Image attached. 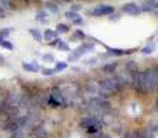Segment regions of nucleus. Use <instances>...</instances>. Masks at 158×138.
<instances>
[{
  "mask_svg": "<svg viewBox=\"0 0 158 138\" xmlns=\"http://www.w3.org/2000/svg\"><path fill=\"white\" fill-rule=\"evenodd\" d=\"M29 33L33 36V39L38 41H42V33L38 29H29Z\"/></svg>",
  "mask_w": 158,
  "mask_h": 138,
  "instance_id": "obj_16",
  "label": "nucleus"
},
{
  "mask_svg": "<svg viewBox=\"0 0 158 138\" xmlns=\"http://www.w3.org/2000/svg\"><path fill=\"white\" fill-rule=\"evenodd\" d=\"M79 10H81V6H79V4H74L71 7V11H75V13H78Z\"/></svg>",
  "mask_w": 158,
  "mask_h": 138,
  "instance_id": "obj_29",
  "label": "nucleus"
},
{
  "mask_svg": "<svg viewBox=\"0 0 158 138\" xmlns=\"http://www.w3.org/2000/svg\"><path fill=\"white\" fill-rule=\"evenodd\" d=\"M22 98L19 94H15V93H10L7 95V100H6V104L10 106H14V108H18V105H21Z\"/></svg>",
  "mask_w": 158,
  "mask_h": 138,
  "instance_id": "obj_5",
  "label": "nucleus"
},
{
  "mask_svg": "<svg viewBox=\"0 0 158 138\" xmlns=\"http://www.w3.org/2000/svg\"><path fill=\"white\" fill-rule=\"evenodd\" d=\"M3 17H4V11L0 8V18H3Z\"/></svg>",
  "mask_w": 158,
  "mask_h": 138,
  "instance_id": "obj_33",
  "label": "nucleus"
},
{
  "mask_svg": "<svg viewBox=\"0 0 158 138\" xmlns=\"http://www.w3.org/2000/svg\"><path fill=\"white\" fill-rule=\"evenodd\" d=\"M2 47H4V49H7V50H13V44H11L10 41H7V40H3Z\"/></svg>",
  "mask_w": 158,
  "mask_h": 138,
  "instance_id": "obj_23",
  "label": "nucleus"
},
{
  "mask_svg": "<svg viewBox=\"0 0 158 138\" xmlns=\"http://www.w3.org/2000/svg\"><path fill=\"white\" fill-rule=\"evenodd\" d=\"M122 11L125 14H131V15H139L142 13V8L136 3H126L122 6Z\"/></svg>",
  "mask_w": 158,
  "mask_h": 138,
  "instance_id": "obj_4",
  "label": "nucleus"
},
{
  "mask_svg": "<svg viewBox=\"0 0 158 138\" xmlns=\"http://www.w3.org/2000/svg\"><path fill=\"white\" fill-rule=\"evenodd\" d=\"M157 106H158V100H157Z\"/></svg>",
  "mask_w": 158,
  "mask_h": 138,
  "instance_id": "obj_37",
  "label": "nucleus"
},
{
  "mask_svg": "<svg viewBox=\"0 0 158 138\" xmlns=\"http://www.w3.org/2000/svg\"><path fill=\"white\" fill-rule=\"evenodd\" d=\"M114 13V7L108 4H100L97 7H94L93 10L89 11L90 15H94V17H103V15H110V14Z\"/></svg>",
  "mask_w": 158,
  "mask_h": 138,
  "instance_id": "obj_2",
  "label": "nucleus"
},
{
  "mask_svg": "<svg viewBox=\"0 0 158 138\" xmlns=\"http://www.w3.org/2000/svg\"><path fill=\"white\" fill-rule=\"evenodd\" d=\"M153 49H154L153 46H147V47H144L142 51L144 53V54H151V53H153Z\"/></svg>",
  "mask_w": 158,
  "mask_h": 138,
  "instance_id": "obj_27",
  "label": "nucleus"
},
{
  "mask_svg": "<svg viewBox=\"0 0 158 138\" xmlns=\"http://www.w3.org/2000/svg\"><path fill=\"white\" fill-rule=\"evenodd\" d=\"M18 124H17L15 119H10L8 117L4 123H2V130L3 131H8V133H14V131L18 130Z\"/></svg>",
  "mask_w": 158,
  "mask_h": 138,
  "instance_id": "obj_6",
  "label": "nucleus"
},
{
  "mask_svg": "<svg viewBox=\"0 0 158 138\" xmlns=\"http://www.w3.org/2000/svg\"><path fill=\"white\" fill-rule=\"evenodd\" d=\"M65 18L67 19H69V21H75V19H78V18H81V15H79L78 13H75V11H67L65 13Z\"/></svg>",
  "mask_w": 158,
  "mask_h": 138,
  "instance_id": "obj_11",
  "label": "nucleus"
},
{
  "mask_svg": "<svg viewBox=\"0 0 158 138\" xmlns=\"http://www.w3.org/2000/svg\"><path fill=\"white\" fill-rule=\"evenodd\" d=\"M56 32L60 33V35H61V33H68L69 32V28H68V25H65V24H58Z\"/></svg>",
  "mask_w": 158,
  "mask_h": 138,
  "instance_id": "obj_12",
  "label": "nucleus"
},
{
  "mask_svg": "<svg viewBox=\"0 0 158 138\" xmlns=\"http://www.w3.org/2000/svg\"><path fill=\"white\" fill-rule=\"evenodd\" d=\"M133 138H147V131L146 130L133 131Z\"/></svg>",
  "mask_w": 158,
  "mask_h": 138,
  "instance_id": "obj_17",
  "label": "nucleus"
},
{
  "mask_svg": "<svg viewBox=\"0 0 158 138\" xmlns=\"http://www.w3.org/2000/svg\"><path fill=\"white\" fill-rule=\"evenodd\" d=\"M10 32H11V29H3V30H0V37L6 39L8 35H10Z\"/></svg>",
  "mask_w": 158,
  "mask_h": 138,
  "instance_id": "obj_22",
  "label": "nucleus"
},
{
  "mask_svg": "<svg viewBox=\"0 0 158 138\" xmlns=\"http://www.w3.org/2000/svg\"><path fill=\"white\" fill-rule=\"evenodd\" d=\"M24 2H28V0H24Z\"/></svg>",
  "mask_w": 158,
  "mask_h": 138,
  "instance_id": "obj_38",
  "label": "nucleus"
},
{
  "mask_svg": "<svg viewBox=\"0 0 158 138\" xmlns=\"http://www.w3.org/2000/svg\"><path fill=\"white\" fill-rule=\"evenodd\" d=\"M72 22H74V24H77V25H79V24H82V22H83V19L78 18V19H75V21H72Z\"/></svg>",
  "mask_w": 158,
  "mask_h": 138,
  "instance_id": "obj_31",
  "label": "nucleus"
},
{
  "mask_svg": "<svg viewBox=\"0 0 158 138\" xmlns=\"http://www.w3.org/2000/svg\"><path fill=\"white\" fill-rule=\"evenodd\" d=\"M123 54H126V51H122V50H114V49H111L108 51V55H123Z\"/></svg>",
  "mask_w": 158,
  "mask_h": 138,
  "instance_id": "obj_20",
  "label": "nucleus"
},
{
  "mask_svg": "<svg viewBox=\"0 0 158 138\" xmlns=\"http://www.w3.org/2000/svg\"><path fill=\"white\" fill-rule=\"evenodd\" d=\"M57 47H58L60 50H63V51H69V46L65 43V41H63V40H58Z\"/></svg>",
  "mask_w": 158,
  "mask_h": 138,
  "instance_id": "obj_18",
  "label": "nucleus"
},
{
  "mask_svg": "<svg viewBox=\"0 0 158 138\" xmlns=\"http://www.w3.org/2000/svg\"><path fill=\"white\" fill-rule=\"evenodd\" d=\"M101 138H110L108 136H103V137H101Z\"/></svg>",
  "mask_w": 158,
  "mask_h": 138,
  "instance_id": "obj_35",
  "label": "nucleus"
},
{
  "mask_svg": "<svg viewBox=\"0 0 158 138\" xmlns=\"http://www.w3.org/2000/svg\"><path fill=\"white\" fill-rule=\"evenodd\" d=\"M123 138H133V131H128L123 134Z\"/></svg>",
  "mask_w": 158,
  "mask_h": 138,
  "instance_id": "obj_30",
  "label": "nucleus"
},
{
  "mask_svg": "<svg viewBox=\"0 0 158 138\" xmlns=\"http://www.w3.org/2000/svg\"><path fill=\"white\" fill-rule=\"evenodd\" d=\"M11 138H27V136H25V133L21 130V128H18L17 131H14L13 133V137Z\"/></svg>",
  "mask_w": 158,
  "mask_h": 138,
  "instance_id": "obj_19",
  "label": "nucleus"
},
{
  "mask_svg": "<svg viewBox=\"0 0 158 138\" xmlns=\"http://www.w3.org/2000/svg\"><path fill=\"white\" fill-rule=\"evenodd\" d=\"M65 68H67V64L65 62H57V64H56L54 70H56V72H60V70H64Z\"/></svg>",
  "mask_w": 158,
  "mask_h": 138,
  "instance_id": "obj_21",
  "label": "nucleus"
},
{
  "mask_svg": "<svg viewBox=\"0 0 158 138\" xmlns=\"http://www.w3.org/2000/svg\"><path fill=\"white\" fill-rule=\"evenodd\" d=\"M22 68L27 70V72H36V70H38V66H36L35 64H27V62H24V64H22Z\"/></svg>",
  "mask_w": 158,
  "mask_h": 138,
  "instance_id": "obj_13",
  "label": "nucleus"
},
{
  "mask_svg": "<svg viewBox=\"0 0 158 138\" xmlns=\"http://www.w3.org/2000/svg\"><path fill=\"white\" fill-rule=\"evenodd\" d=\"M46 11H49V13H52V14H57L58 7L56 4H53V3H46Z\"/></svg>",
  "mask_w": 158,
  "mask_h": 138,
  "instance_id": "obj_14",
  "label": "nucleus"
},
{
  "mask_svg": "<svg viewBox=\"0 0 158 138\" xmlns=\"http://www.w3.org/2000/svg\"><path fill=\"white\" fill-rule=\"evenodd\" d=\"M44 39H46V40H54V39H57V36H58V33L56 32V30H50V29H47L46 32H44Z\"/></svg>",
  "mask_w": 158,
  "mask_h": 138,
  "instance_id": "obj_10",
  "label": "nucleus"
},
{
  "mask_svg": "<svg viewBox=\"0 0 158 138\" xmlns=\"http://www.w3.org/2000/svg\"><path fill=\"white\" fill-rule=\"evenodd\" d=\"M126 69L131 73H136L137 70H139V65H137L136 61H128V62H126Z\"/></svg>",
  "mask_w": 158,
  "mask_h": 138,
  "instance_id": "obj_8",
  "label": "nucleus"
},
{
  "mask_svg": "<svg viewBox=\"0 0 158 138\" xmlns=\"http://www.w3.org/2000/svg\"><path fill=\"white\" fill-rule=\"evenodd\" d=\"M0 2H2L3 4H10V3H11V0H0Z\"/></svg>",
  "mask_w": 158,
  "mask_h": 138,
  "instance_id": "obj_32",
  "label": "nucleus"
},
{
  "mask_svg": "<svg viewBox=\"0 0 158 138\" xmlns=\"http://www.w3.org/2000/svg\"><path fill=\"white\" fill-rule=\"evenodd\" d=\"M117 66H118V64L117 62H114V64H107V65H104L103 66V70L104 72H114L115 69H117Z\"/></svg>",
  "mask_w": 158,
  "mask_h": 138,
  "instance_id": "obj_15",
  "label": "nucleus"
},
{
  "mask_svg": "<svg viewBox=\"0 0 158 138\" xmlns=\"http://www.w3.org/2000/svg\"><path fill=\"white\" fill-rule=\"evenodd\" d=\"M140 8H142V11H147V13L156 11V10H158V2L157 0H146Z\"/></svg>",
  "mask_w": 158,
  "mask_h": 138,
  "instance_id": "obj_7",
  "label": "nucleus"
},
{
  "mask_svg": "<svg viewBox=\"0 0 158 138\" xmlns=\"http://www.w3.org/2000/svg\"><path fill=\"white\" fill-rule=\"evenodd\" d=\"M79 126H81L82 128H89V127H93V126L101 127L100 122H98V119L96 116H86V117H83V119H81Z\"/></svg>",
  "mask_w": 158,
  "mask_h": 138,
  "instance_id": "obj_3",
  "label": "nucleus"
},
{
  "mask_svg": "<svg viewBox=\"0 0 158 138\" xmlns=\"http://www.w3.org/2000/svg\"><path fill=\"white\" fill-rule=\"evenodd\" d=\"M75 37L77 39H85L86 36H85V33L82 32V30H77V32H75Z\"/></svg>",
  "mask_w": 158,
  "mask_h": 138,
  "instance_id": "obj_28",
  "label": "nucleus"
},
{
  "mask_svg": "<svg viewBox=\"0 0 158 138\" xmlns=\"http://www.w3.org/2000/svg\"><path fill=\"white\" fill-rule=\"evenodd\" d=\"M61 2H71V0H61Z\"/></svg>",
  "mask_w": 158,
  "mask_h": 138,
  "instance_id": "obj_36",
  "label": "nucleus"
},
{
  "mask_svg": "<svg viewBox=\"0 0 158 138\" xmlns=\"http://www.w3.org/2000/svg\"><path fill=\"white\" fill-rule=\"evenodd\" d=\"M54 73H56L54 69H43V75L44 76H52V75H54Z\"/></svg>",
  "mask_w": 158,
  "mask_h": 138,
  "instance_id": "obj_26",
  "label": "nucleus"
},
{
  "mask_svg": "<svg viewBox=\"0 0 158 138\" xmlns=\"http://www.w3.org/2000/svg\"><path fill=\"white\" fill-rule=\"evenodd\" d=\"M144 80H146V86H147V91H154L157 90L158 86V72L156 69H147L144 70Z\"/></svg>",
  "mask_w": 158,
  "mask_h": 138,
  "instance_id": "obj_1",
  "label": "nucleus"
},
{
  "mask_svg": "<svg viewBox=\"0 0 158 138\" xmlns=\"http://www.w3.org/2000/svg\"><path fill=\"white\" fill-rule=\"evenodd\" d=\"M46 11H40V13H38V19H40L42 22H46Z\"/></svg>",
  "mask_w": 158,
  "mask_h": 138,
  "instance_id": "obj_25",
  "label": "nucleus"
},
{
  "mask_svg": "<svg viewBox=\"0 0 158 138\" xmlns=\"http://www.w3.org/2000/svg\"><path fill=\"white\" fill-rule=\"evenodd\" d=\"M43 60L46 61V62H53V61H54V57H53L52 54H44L43 55Z\"/></svg>",
  "mask_w": 158,
  "mask_h": 138,
  "instance_id": "obj_24",
  "label": "nucleus"
},
{
  "mask_svg": "<svg viewBox=\"0 0 158 138\" xmlns=\"http://www.w3.org/2000/svg\"><path fill=\"white\" fill-rule=\"evenodd\" d=\"M33 134H35L38 138H44L47 136V131L44 130V127H42V126H38V127L33 128Z\"/></svg>",
  "mask_w": 158,
  "mask_h": 138,
  "instance_id": "obj_9",
  "label": "nucleus"
},
{
  "mask_svg": "<svg viewBox=\"0 0 158 138\" xmlns=\"http://www.w3.org/2000/svg\"><path fill=\"white\" fill-rule=\"evenodd\" d=\"M2 108H3V101H2V98H0V111H2Z\"/></svg>",
  "mask_w": 158,
  "mask_h": 138,
  "instance_id": "obj_34",
  "label": "nucleus"
}]
</instances>
